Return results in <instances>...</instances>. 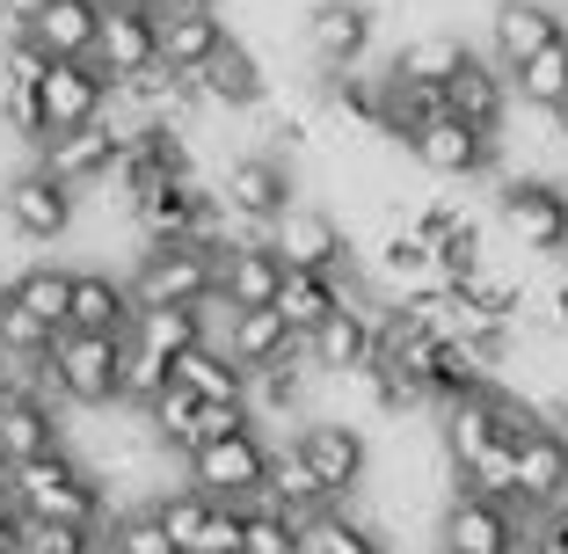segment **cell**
I'll use <instances>...</instances> for the list:
<instances>
[{
	"instance_id": "cell-1",
	"label": "cell",
	"mask_w": 568,
	"mask_h": 554,
	"mask_svg": "<svg viewBox=\"0 0 568 554\" xmlns=\"http://www.w3.org/2000/svg\"><path fill=\"white\" fill-rule=\"evenodd\" d=\"M8 496L22 504V518H59V525H88V533H110V525H118V496H110V482H102L73 445H59V453L16 467Z\"/></svg>"
},
{
	"instance_id": "cell-2",
	"label": "cell",
	"mask_w": 568,
	"mask_h": 554,
	"mask_svg": "<svg viewBox=\"0 0 568 554\" xmlns=\"http://www.w3.org/2000/svg\"><path fill=\"white\" fill-rule=\"evenodd\" d=\"M44 394L73 402L81 416L124 409V336H88V329H59L44 351Z\"/></svg>"
},
{
	"instance_id": "cell-3",
	"label": "cell",
	"mask_w": 568,
	"mask_h": 554,
	"mask_svg": "<svg viewBox=\"0 0 568 554\" xmlns=\"http://www.w3.org/2000/svg\"><path fill=\"white\" fill-rule=\"evenodd\" d=\"M212 190H219V204L234 212V226H248V234H270L292 204H300V183H292V153H277V147H234L226 161L212 169Z\"/></svg>"
},
{
	"instance_id": "cell-4",
	"label": "cell",
	"mask_w": 568,
	"mask_h": 554,
	"mask_svg": "<svg viewBox=\"0 0 568 554\" xmlns=\"http://www.w3.org/2000/svg\"><path fill=\"white\" fill-rule=\"evenodd\" d=\"M81 198H88V190H73L67 175H51L44 161L30 153V169L0 175V234L37 241V249L73 241V226H81Z\"/></svg>"
},
{
	"instance_id": "cell-5",
	"label": "cell",
	"mask_w": 568,
	"mask_h": 554,
	"mask_svg": "<svg viewBox=\"0 0 568 554\" xmlns=\"http://www.w3.org/2000/svg\"><path fill=\"white\" fill-rule=\"evenodd\" d=\"M496 226L539 263H568V190L554 175H510L496 183Z\"/></svg>"
},
{
	"instance_id": "cell-6",
	"label": "cell",
	"mask_w": 568,
	"mask_h": 554,
	"mask_svg": "<svg viewBox=\"0 0 568 554\" xmlns=\"http://www.w3.org/2000/svg\"><path fill=\"white\" fill-rule=\"evenodd\" d=\"M372 37H379V8L372 0H314L300 16V51L321 81L328 73H365Z\"/></svg>"
},
{
	"instance_id": "cell-7",
	"label": "cell",
	"mask_w": 568,
	"mask_h": 554,
	"mask_svg": "<svg viewBox=\"0 0 568 554\" xmlns=\"http://www.w3.org/2000/svg\"><path fill=\"white\" fill-rule=\"evenodd\" d=\"M124 278H132L139 306H204L219 292V249H204V241H161V249H139Z\"/></svg>"
},
{
	"instance_id": "cell-8",
	"label": "cell",
	"mask_w": 568,
	"mask_h": 554,
	"mask_svg": "<svg viewBox=\"0 0 568 554\" xmlns=\"http://www.w3.org/2000/svg\"><path fill=\"white\" fill-rule=\"evenodd\" d=\"M270 431H241V437H219V445H197L183 460V482L212 504H263L270 488Z\"/></svg>"
},
{
	"instance_id": "cell-9",
	"label": "cell",
	"mask_w": 568,
	"mask_h": 554,
	"mask_svg": "<svg viewBox=\"0 0 568 554\" xmlns=\"http://www.w3.org/2000/svg\"><path fill=\"white\" fill-rule=\"evenodd\" d=\"M518 547H525V511L474 496V488H452L437 504V554H518Z\"/></svg>"
},
{
	"instance_id": "cell-10",
	"label": "cell",
	"mask_w": 568,
	"mask_h": 554,
	"mask_svg": "<svg viewBox=\"0 0 568 554\" xmlns=\"http://www.w3.org/2000/svg\"><path fill=\"white\" fill-rule=\"evenodd\" d=\"M292 445L306 453V467L321 474V488H328L335 504H351L357 488L372 482V437L357 431V423H343V416L300 423V431H292Z\"/></svg>"
},
{
	"instance_id": "cell-11",
	"label": "cell",
	"mask_w": 568,
	"mask_h": 554,
	"mask_svg": "<svg viewBox=\"0 0 568 554\" xmlns=\"http://www.w3.org/2000/svg\"><path fill=\"white\" fill-rule=\"evenodd\" d=\"M37 102H44V124H51V139H59V132H81V124H102V118H110L118 81H110L95 59H51Z\"/></svg>"
},
{
	"instance_id": "cell-12",
	"label": "cell",
	"mask_w": 568,
	"mask_h": 554,
	"mask_svg": "<svg viewBox=\"0 0 568 554\" xmlns=\"http://www.w3.org/2000/svg\"><path fill=\"white\" fill-rule=\"evenodd\" d=\"M270 249H277L292 270H328V278L357 263L351 234H343V219H335L328 204H292V212L270 226Z\"/></svg>"
},
{
	"instance_id": "cell-13",
	"label": "cell",
	"mask_w": 568,
	"mask_h": 554,
	"mask_svg": "<svg viewBox=\"0 0 568 554\" xmlns=\"http://www.w3.org/2000/svg\"><path fill=\"white\" fill-rule=\"evenodd\" d=\"M568 22L554 0H496L488 8V59H496L503 73H518L525 59H539L547 44H561Z\"/></svg>"
},
{
	"instance_id": "cell-14",
	"label": "cell",
	"mask_w": 568,
	"mask_h": 554,
	"mask_svg": "<svg viewBox=\"0 0 568 554\" xmlns=\"http://www.w3.org/2000/svg\"><path fill=\"white\" fill-rule=\"evenodd\" d=\"M408 161H416L423 175H437V183H474V175L496 169V139L474 132L467 118H437L430 132H416V147H408Z\"/></svg>"
},
{
	"instance_id": "cell-15",
	"label": "cell",
	"mask_w": 568,
	"mask_h": 554,
	"mask_svg": "<svg viewBox=\"0 0 568 554\" xmlns=\"http://www.w3.org/2000/svg\"><path fill=\"white\" fill-rule=\"evenodd\" d=\"M306 365H314L321 380H365V372L379 365V321L357 314V306H335L314 336H306Z\"/></svg>"
},
{
	"instance_id": "cell-16",
	"label": "cell",
	"mask_w": 568,
	"mask_h": 554,
	"mask_svg": "<svg viewBox=\"0 0 568 554\" xmlns=\"http://www.w3.org/2000/svg\"><path fill=\"white\" fill-rule=\"evenodd\" d=\"M226 16H219L212 0H175L161 16V67L168 73H183V81H197L204 67H212L219 51H226Z\"/></svg>"
},
{
	"instance_id": "cell-17",
	"label": "cell",
	"mask_w": 568,
	"mask_h": 554,
	"mask_svg": "<svg viewBox=\"0 0 568 554\" xmlns=\"http://www.w3.org/2000/svg\"><path fill=\"white\" fill-rule=\"evenodd\" d=\"M139 292L118 263H73V321L67 329H88V336H132Z\"/></svg>"
},
{
	"instance_id": "cell-18",
	"label": "cell",
	"mask_w": 568,
	"mask_h": 554,
	"mask_svg": "<svg viewBox=\"0 0 568 554\" xmlns=\"http://www.w3.org/2000/svg\"><path fill=\"white\" fill-rule=\"evenodd\" d=\"M284 278H292V263L270 249V234H234L219 249V292L234 306H277Z\"/></svg>"
},
{
	"instance_id": "cell-19",
	"label": "cell",
	"mask_w": 568,
	"mask_h": 554,
	"mask_svg": "<svg viewBox=\"0 0 568 554\" xmlns=\"http://www.w3.org/2000/svg\"><path fill=\"white\" fill-rule=\"evenodd\" d=\"M95 67L118 88L139 81V73H153L161 67V22L124 8V0H110V8H102V37H95Z\"/></svg>"
},
{
	"instance_id": "cell-20",
	"label": "cell",
	"mask_w": 568,
	"mask_h": 554,
	"mask_svg": "<svg viewBox=\"0 0 568 554\" xmlns=\"http://www.w3.org/2000/svg\"><path fill=\"white\" fill-rule=\"evenodd\" d=\"M59 445H67V423H59L51 394H37V386L0 394V453H8V467H30V460L59 453Z\"/></svg>"
},
{
	"instance_id": "cell-21",
	"label": "cell",
	"mask_w": 568,
	"mask_h": 554,
	"mask_svg": "<svg viewBox=\"0 0 568 554\" xmlns=\"http://www.w3.org/2000/svg\"><path fill=\"white\" fill-rule=\"evenodd\" d=\"M118 153H124V132L102 118V124H81V132H59L37 161H44L51 175H67L73 190H102L110 169H118Z\"/></svg>"
},
{
	"instance_id": "cell-22",
	"label": "cell",
	"mask_w": 568,
	"mask_h": 554,
	"mask_svg": "<svg viewBox=\"0 0 568 554\" xmlns=\"http://www.w3.org/2000/svg\"><path fill=\"white\" fill-rule=\"evenodd\" d=\"M510 95H518V88H510V73H503L496 59H488V51H474V59H467V73H459V81L445 88L452 118H467L474 132H488V139H503V132H510Z\"/></svg>"
},
{
	"instance_id": "cell-23",
	"label": "cell",
	"mask_w": 568,
	"mask_h": 554,
	"mask_svg": "<svg viewBox=\"0 0 568 554\" xmlns=\"http://www.w3.org/2000/svg\"><path fill=\"white\" fill-rule=\"evenodd\" d=\"M568 496V437L539 416V431L518 437V504L525 511H554Z\"/></svg>"
},
{
	"instance_id": "cell-24",
	"label": "cell",
	"mask_w": 568,
	"mask_h": 554,
	"mask_svg": "<svg viewBox=\"0 0 568 554\" xmlns=\"http://www.w3.org/2000/svg\"><path fill=\"white\" fill-rule=\"evenodd\" d=\"M277 453H270V488H263V504H277L284 518H300V525H314V518H328V511H343L321 488V474L306 467V453L292 445V437H270Z\"/></svg>"
},
{
	"instance_id": "cell-25",
	"label": "cell",
	"mask_w": 568,
	"mask_h": 554,
	"mask_svg": "<svg viewBox=\"0 0 568 554\" xmlns=\"http://www.w3.org/2000/svg\"><path fill=\"white\" fill-rule=\"evenodd\" d=\"M102 8H110V0H51L44 16H37V22H22V30H30L37 44L51 51V59H95Z\"/></svg>"
},
{
	"instance_id": "cell-26",
	"label": "cell",
	"mask_w": 568,
	"mask_h": 554,
	"mask_svg": "<svg viewBox=\"0 0 568 554\" xmlns=\"http://www.w3.org/2000/svg\"><path fill=\"white\" fill-rule=\"evenodd\" d=\"M300 343L306 336L284 329L277 306H241L234 329H226V357H241L248 372H270V365H284V357H300Z\"/></svg>"
},
{
	"instance_id": "cell-27",
	"label": "cell",
	"mask_w": 568,
	"mask_h": 554,
	"mask_svg": "<svg viewBox=\"0 0 568 554\" xmlns=\"http://www.w3.org/2000/svg\"><path fill=\"white\" fill-rule=\"evenodd\" d=\"M0 292L16 306H30L37 321H51V329L73 321V263H22V270L0 278Z\"/></svg>"
},
{
	"instance_id": "cell-28",
	"label": "cell",
	"mask_w": 568,
	"mask_h": 554,
	"mask_svg": "<svg viewBox=\"0 0 568 554\" xmlns=\"http://www.w3.org/2000/svg\"><path fill=\"white\" fill-rule=\"evenodd\" d=\"M467 37H452V30H423V37H408L402 51H394V73L402 81H416V88H452L459 73H467Z\"/></svg>"
},
{
	"instance_id": "cell-29",
	"label": "cell",
	"mask_w": 568,
	"mask_h": 554,
	"mask_svg": "<svg viewBox=\"0 0 568 554\" xmlns=\"http://www.w3.org/2000/svg\"><path fill=\"white\" fill-rule=\"evenodd\" d=\"M124 343L175 365L183 351H197V343H204V306H139V314H132V336H124Z\"/></svg>"
},
{
	"instance_id": "cell-30",
	"label": "cell",
	"mask_w": 568,
	"mask_h": 554,
	"mask_svg": "<svg viewBox=\"0 0 568 554\" xmlns=\"http://www.w3.org/2000/svg\"><path fill=\"white\" fill-rule=\"evenodd\" d=\"M175 386L197 394V402H248V365L226 357V351H212V343H197V351L175 357Z\"/></svg>"
},
{
	"instance_id": "cell-31",
	"label": "cell",
	"mask_w": 568,
	"mask_h": 554,
	"mask_svg": "<svg viewBox=\"0 0 568 554\" xmlns=\"http://www.w3.org/2000/svg\"><path fill=\"white\" fill-rule=\"evenodd\" d=\"M335 306H343V285H335L328 270H292V278H284V292H277V314H284V329H292V336H314Z\"/></svg>"
},
{
	"instance_id": "cell-32",
	"label": "cell",
	"mask_w": 568,
	"mask_h": 554,
	"mask_svg": "<svg viewBox=\"0 0 568 554\" xmlns=\"http://www.w3.org/2000/svg\"><path fill=\"white\" fill-rule=\"evenodd\" d=\"M510 88H518L525 110H539V118H561V110H568V37H561V44H547L539 59H525V67L510 73Z\"/></svg>"
},
{
	"instance_id": "cell-33",
	"label": "cell",
	"mask_w": 568,
	"mask_h": 554,
	"mask_svg": "<svg viewBox=\"0 0 568 554\" xmlns=\"http://www.w3.org/2000/svg\"><path fill=\"white\" fill-rule=\"evenodd\" d=\"M197 416H204V402H197V394H183V386H168V394H153V402H146L153 445H161L168 460H190V453H197Z\"/></svg>"
},
{
	"instance_id": "cell-34",
	"label": "cell",
	"mask_w": 568,
	"mask_h": 554,
	"mask_svg": "<svg viewBox=\"0 0 568 554\" xmlns=\"http://www.w3.org/2000/svg\"><path fill=\"white\" fill-rule=\"evenodd\" d=\"M306 554H394L386 533L372 518H351V511H328V518L306 525Z\"/></svg>"
},
{
	"instance_id": "cell-35",
	"label": "cell",
	"mask_w": 568,
	"mask_h": 554,
	"mask_svg": "<svg viewBox=\"0 0 568 554\" xmlns=\"http://www.w3.org/2000/svg\"><path fill=\"white\" fill-rule=\"evenodd\" d=\"M241 554H306V525L284 518L277 504H248V547Z\"/></svg>"
},
{
	"instance_id": "cell-36",
	"label": "cell",
	"mask_w": 568,
	"mask_h": 554,
	"mask_svg": "<svg viewBox=\"0 0 568 554\" xmlns=\"http://www.w3.org/2000/svg\"><path fill=\"white\" fill-rule=\"evenodd\" d=\"M102 540H110V554H183L175 540H168V525L153 518L146 504H139V511H118V525H110Z\"/></svg>"
},
{
	"instance_id": "cell-37",
	"label": "cell",
	"mask_w": 568,
	"mask_h": 554,
	"mask_svg": "<svg viewBox=\"0 0 568 554\" xmlns=\"http://www.w3.org/2000/svg\"><path fill=\"white\" fill-rule=\"evenodd\" d=\"M51 336H59L51 321H37L30 306H16L8 292H0V351H8V357H44Z\"/></svg>"
},
{
	"instance_id": "cell-38",
	"label": "cell",
	"mask_w": 568,
	"mask_h": 554,
	"mask_svg": "<svg viewBox=\"0 0 568 554\" xmlns=\"http://www.w3.org/2000/svg\"><path fill=\"white\" fill-rule=\"evenodd\" d=\"M102 533H88V525H59V518H22V540L16 554H95Z\"/></svg>"
},
{
	"instance_id": "cell-39",
	"label": "cell",
	"mask_w": 568,
	"mask_h": 554,
	"mask_svg": "<svg viewBox=\"0 0 568 554\" xmlns=\"http://www.w3.org/2000/svg\"><path fill=\"white\" fill-rule=\"evenodd\" d=\"M16 540H22V504L0 496V554H16Z\"/></svg>"
},
{
	"instance_id": "cell-40",
	"label": "cell",
	"mask_w": 568,
	"mask_h": 554,
	"mask_svg": "<svg viewBox=\"0 0 568 554\" xmlns=\"http://www.w3.org/2000/svg\"><path fill=\"white\" fill-rule=\"evenodd\" d=\"M51 0H0V22H37Z\"/></svg>"
},
{
	"instance_id": "cell-41",
	"label": "cell",
	"mask_w": 568,
	"mask_h": 554,
	"mask_svg": "<svg viewBox=\"0 0 568 554\" xmlns=\"http://www.w3.org/2000/svg\"><path fill=\"white\" fill-rule=\"evenodd\" d=\"M8 482H16V467H8V453H0V496H8Z\"/></svg>"
},
{
	"instance_id": "cell-42",
	"label": "cell",
	"mask_w": 568,
	"mask_h": 554,
	"mask_svg": "<svg viewBox=\"0 0 568 554\" xmlns=\"http://www.w3.org/2000/svg\"><path fill=\"white\" fill-rule=\"evenodd\" d=\"M518 554H547V547H539V540H525V547H518Z\"/></svg>"
},
{
	"instance_id": "cell-43",
	"label": "cell",
	"mask_w": 568,
	"mask_h": 554,
	"mask_svg": "<svg viewBox=\"0 0 568 554\" xmlns=\"http://www.w3.org/2000/svg\"><path fill=\"white\" fill-rule=\"evenodd\" d=\"M561 132H568V110H561Z\"/></svg>"
},
{
	"instance_id": "cell-44",
	"label": "cell",
	"mask_w": 568,
	"mask_h": 554,
	"mask_svg": "<svg viewBox=\"0 0 568 554\" xmlns=\"http://www.w3.org/2000/svg\"><path fill=\"white\" fill-rule=\"evenodd\" d=\"M430 554H437V547H430Z\"/></svg>"
}]
</instances>
